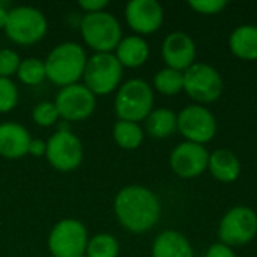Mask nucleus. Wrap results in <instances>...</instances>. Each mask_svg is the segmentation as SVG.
<instances>
[{
    "mask_svg": "<svg viewBox=\"0 0 257 257\" xmlns=\"http://www.w3.org/2000/svg\"><path fill=\"white\" fill-rule=\"evenodd\" d=\"M206 257H236L235 253L230 250V247L224 245V244H215L212 245L208 253H206Z\"/></svg>",
    "mask_w": 257,
    "mask_h": 257,
    "instance_id": "2f4dec72",
    "label": "nucleus"
},
{
    "mask_svg": "<svg viewBox=\"0 0 257 257\" xmlns=\"http://www.w3.org/2000/svg\"><path fill=\"white\" fill-rule=\"evenodd\" d=\"M223 89V78L211 65L194 63L184 71V90L197 102L206 104L217 101Z\"/></svg>",
    "mask_w": 257,
    "mask_h": 257,
    "instance_id": "1a4fd4ad",
    "label": "nucleus"
},
{
    "mask_svg": "<svg viewBox=\"0 0 257 257\" xmlns=\"http://www.w3.org/2000/svg\"><path fill=\"white\" fill-rule=\"evenodd\" d=\"M208 169L215 179L229 184L238 179L241 173V163L233 152L227 149H220L209 155Z\"/></svg>",
    "mask_w": 257,
    "mask_h": 257,
    "instance_id": "6ab92c4d",
    "label": "nucleus"
},
{
    "mask_svg": "<svg viewBox=\"0 0 257 257\" xmlns=\"http://www.w3.org/2000/svg\"><path fill=\"white\" fill-rule=\"evenodd\" d=\"M257 235L256 212L247 206H236L230 209L221 220L218 236L221 244L230 245H244L253 241Z\"/></svg>",
    "mask_w": 257,
    "mask_h": 257,
    "instance_id": "9b49d317",
    "label": "nucleus"
},
{
    "mask_svg": "<svg viewBox=\"0 0 257 257\" xmlns=\"http://www.w3.org/2000/svg\"><path fill=\"white\" fill-rule=\"evenodd\" d=\"M146 131L155 139H166L178 130V116L169 108H155L145 119Z\"/></svg>",
    "mask_w": 257,
    "mask_h": 257,
    "instance_id": "412c9836",
    "label": "nucleus"
},
{
    "mask_svg": "<svg viewBox=\"0 0 257 257\" xmlns=\"http://www.w3.org/2000/svg\"><path fill=\"white\" fill-rule=\"evenodd\" d=\"M113 209L120 226L131 233L151 230L158 223L161 212L158 197L142 185H128L119 190Z\"/></svg>",
    "mask_w": 257,
    "mask_h": 257,
    "instance_id": "f257e3e1",
    "label": "nucleus"
},
{
    "mask_svg": "<svg viewBox=\"0 0 257 257\" xmlns=\"http://www.w3.org/2000/svg\"><path fill=\"white\" fill-rule=\"evenodd\" d=\"M143 130L136 122L128 120H117L113 125V139L116 145L125 151H134L137 149L143 142Z\"/></svg>",
    "mask_w": 257,
    "mask_h": 257,
    "instance_id": "4be33fe9",
    "label": "nucleus"
},
{
    "mask_svg": "<svg viewBox=\"0 0 257 257\" xmlns=\"http://www.w3.org/2000/svg\"><path fill=\"white\" fill-rule=\"evenodd\" d=\"M154 110L152 87L142 78H133L119 86L114 98V111L119 120L139 123Z\"/></svg>",
    "mask_w": 257,
    "mask_h": 257,
    "instance_id": "20e7f679",
    "label": "nucleus"
},
{
    "mask_svg": "<svg viewBox=\"0 0 257 257\" xmlns=\"http://www.w3.org/2000/svg\"><path fill=\"white\" fill-rule=\"evenodd\" d=\"M47 78L59 86H71L83 78L87 63V54L84 48L72 41L56 45L44 60Z\"/></svg>",
    "mask_w": 257,
    "mask_h": 257,
    "instance_id": "f03ea898",
    "label": "nucleus"
},
{
    "mask_svg": "<svg viewBox=\"0 0 257 257\" xmlns=\"http://www.w3.org/2000/svg\"><path fill=\"white\" fill-rule=\"evenodd\" d=\"M152 257H193V248L182 233L166 230L155 238Z\"/></svg>",
    "mask_w": 257,
    "mask_h": 257,
    "instance_id": "a211bd4d",
    "label": "nucleus"
},
{
    "mask_svg": "<svg viewBox=\"0 0 257 257\" xmlns=\"http://www.w3.org/2000/svg\"><path fill=\"white\" fill-rule=\"evenodd\" d=\"M20 101L17 84L11 78H0V114L12 111Z\"/></svg>",
    "mask_w": 257,
    "mask_h": 257,
    "instance_id": "bb28decb",
    "label": "nucleus"
},
{
    "mask_svg": "<svg viewBox=\"0 0 257 257\" xmlns=\"http://www.w3.org/2000/svg\"><path fill=\"white\" fill-rule=\"evenodd\" d=\"M190 6L199 14L214 15V14L221 12L227 6V2L226 0H191Z\"/></svg>",
    "mask_w": 257,
    "mask_h": 257,
    "instance_id": "c85d7f7f",
    "label": "nucleus"
},
{
    "mask_svg": "<svg viewBox=\"0 0 257 257\" xmlns=\"http://www.w3.org/2000/svg\"><path fill=\"white\" fill-rule=\"evenodd\" d=\"M80 33L84 44L95 53H113L123 38L119 20L107 11L84 14Z\"/></svg>",
    "mask_w": 257,
    "mask_h": 257,
    "instance_id": "7ed1b4c3",
    "label": "nucleus"
},
{
    "mask_svg": "<svg viewBox=\"0 0 257 257\" xmlns=\"http://www.w3.org/2000/svg\"><path fill=\"white\" fill-rule=\"evenodd\" d=\"M125 20L139 35H151L161 27L164 11L157 0H131L125 8Z\"/></svg>",
    "mask_w": 257,
    "mask_h": 257,
    "instance_id": "4468645a",
    "label": "nucleus"
},
{
    "mask_svg": "<svg viewBox=\"0 0 257 257\" xmlns=\"http://www.w3.org/2000/svg\"><path fill=\"white\" fill-rule=\"evenodd\" d=\"M45 158L54 170L69 173L81 166L84 148L74 133L69 130H59L47 140Z\"/></svg>",
    "mask_w": 257,
    "mask_h": 257,
    "instance_id": "6e6552de",
    "label": "nucleus"
},
{
    "mask_svg": "<svg viewBox=\"0 0 257 257\" xmlns=\"http://www.w3.org/2000/svg\"><path fill=\"white\" fill-rule=\"evenodd\" d=\"M45 152H47V142L42 139H32L27 155L39 158V157H45Z\"/></svg>",
    "mask_w": 257,
    "mask_h": 257,
    "instance_id": "7c9ffc66",
    "label": "nucleus"
},
{
    "mask_svg": "<svg viewBox=\"0 0 257 257\" xmlns=\"http://www.w3.org/2000/svg\"><path fill=\"white\" fill-rule=\"evenodd\" d=\"M163 59L167 68L176 71H187L196 60V44L190 35L184 32H173L166 36L161 47Z\"/></svg>",
    "mask_w": 257,
    "mask_h": 257,
    "instance_id": "2eb2a0df",
    "label": "nucleus"
},
{
    "mask_svg": "<svg viewBox=\"0 0 257 257\" xmlns=\"http://www.w3.org/2000/svg\"><path fill=\"white\" fill-rule=\"evenodd\" d=\"M154 86L163 95H176L184 89V72L172 68H164L157 72L154 78Z\"/></svg>",
    "mask_w": 257,
    "mask_h": 257,
    "instance_id": "393cba45",
    "label": "nucleus"
},
{
    "mask_svg": "<svg viewBox=\"0 0 257 257\" xmlns=\"http://www.w3.org/2000/svg\"><path fill=\"white\" fill-rule=\"evenodd\" d=\"M32 119L36 125L42 128H48L57 123L60 119L59 111L54 105V102L50 101H41L32 108Z\"/></svg>",
    "mask_w": 257,
    "mask_h": 257,
    "instance_id": "a878e982",
    "label": "nucleus"
},
{
    "mask_svg": "<svg viewBox=\"0 0 257 257\" xmlns=\"http://www.w3.org/2000/svg\"><path fill=\"white\" fill-rule=\"evenodd\" d=\"M8 17H9V9L0 3V30H5L6 23H8Z\"/></svg>",
    "mask_w": 257,
    "mask_h": 257,
    "instance_id": "473e14b6",
    "label": "nucleus"
},
{
    "mask_svg": "<svg viewBox=\"0 0 257 257\" xmlns=\"http://www.w3.org/2000/svg\"><path fill=\"white\" fill-rule=\"evenodd\" d=\"M114 56L117 57V60L120 62L122 66L139 68L149 57V45L139 35L125 36L116 47Z\"/></svg>",
    "mask_w": 257,
    "mask_h": 257,
    "instance_id": "f3484780",
    "label": "nucleus"
},
{
    "mask_svg": "<svg viewBox=\"0 0 257 257\" xmlns=\"http://www.w3.org/2000/svg\"><path fill=\"white\" fill-rule=\"evenodd\" d=\"M232 53L244 60L257 59V27L256 26H241L232 35L229 41Z\"/></svg>",
    "mask_w": 257,
    "mask_h": 257,
    "instance_id": "aec40b11",
    "label": "nucleus"
},
{
    "mask_svg": "<svg viewBox=\"0 0 257 257\" xmlns=\"http://www.w3.org/2000/svg\"><path fill=\"white\" fill-rule=\"evenodd\" d=\"M120 245L110 233H98L89 238L86 256L87 257H117Z\"/></svg>",
    "mask_w": 257,
    "mask_h": 257,
    "instance_id": "5701e85b",
    "label": "nucleus"
},
{
    "mask_svg": "<svg viewBox=\"0 0 257 257\" xmlns=\"http://www.w3.org/2000/svg\"><path fill=\"white\" fill-rule=\"evenodd\" d=\"M32 136L29 130L18 122L0 123V157L6 160H20L29 154Z\"/></svg>",
    "mask_w": 257,
    "mask_h": 257,
    "instance_id": "dca6fc26",
    "label": "nucleus"
},
{
    "mask_svg": "<svg viewBox=\"0 0 257 257\" xmlns=\"http://www.w3.org/2000/svg\"><path fill=\"white\" fill-rule=\"evenodd\" d=\"M89 235L86 226L75 218L57 221L48 235V250L51 257H83L86 254Z\"/></svg>",
    "mask_w": 257,
    "mask_h": 257,
    "instance_id": "0eeeda50",
    "label": "nucleus"
},
{
    "mask_svg": "<svg viewBox=\"0 0 257 257\" xmlns=\"http://www.w3.org/2000/svg\"><path fill=\"white\" fill-rule=\"evenodd\" d=\"M53 102L60 119L68 122L86 120L96 108V96L83 83L60 87Z\"/></svg>",
    "mask_w": 257,
    "mask_h": 257,
    "instance_id": "9d476101",
    "label": "nucleus"
},
{
    "mask_svg": "<svg viewBox=\"0 0 257 257\" xmlns=\"http://www.w3.org/2000/svg\"><path fill=\"white\" fill-rule=\"evenodd\" d=\"M209 154L197 143L178 145L170 155V167L181 178H196L208 169Z\"/></svg>",
    "mask_w": 257,
    "mask_h": 257,
    "instance_id": "ddd939ff",
    "label": "nucleus"
},
{
    "mask_svg": "<svg viewBox=\"0 0 257 257\" xmlns=\"http://www.w3.org/2000/svg\"><path fill=\"white\" fill-rule=\"evenodd\" d=\"M122 75L123 66L114 53H95L87 57L83 74V84L95 96H102L119 89Z\"/></svg>",
    "mask_w": 257,
    "mask_h": 257,
    "instance_id": "423d86ee",
    "label": "nucleus"
},
{
    "mask_svg": "<svg viewBox=\"0 0 257 257\" xmlns=\"http://www.w3.org/2000/svg\"><path fill=\"white\" fill-rule=\"evenodd\" d=\"M21 57L12 48H0V78H11L17 75Z\"/></svg>",
    "mask_w": 257,
    "mask_h": 257,
    "instance_id": "cd10ccee",
    "label": "nucleus"
},
{
    "mask_svg": "<svg viewBox=\"0 0 257 257\" xmlns=\"http://www.w3.org/2000/svg\"><path fill=\"white\" fill-rule=\"evenodd\" d=\"M17 77L21 83L27 86H36L41 84L45 78V63L44 60L38 57H26L21 59L20 68L17 71Z\"/></svg>",
    "mask_w": 257,
    "mask_h": 257,
    "instance_id": "b1692460",
    "label": "nucleus"
},
{
    "mask_svg": "<svg viewBox=\"0 0 257 257\" xmlns=\"http://www.w3.org/2000/svg\"><path fill=\"white\" fill-rule=\"evenodd\" d=\"M178 130L191 143H206L217 133L214 114L202 105H188L178 114Z\"/></svg>",
    "mask_w": 257,
    "mask_h": 257,
    "instance_id": "f8f14e48",
    "label": "nucleus"
},
{
    "mask_svg": "<svg viewBox=\"0 0 257 257\" xmlns=\"http://www.w3.org/2000/svg\"><path fill=\"white\" fill-rule=\"evenodd\" d=\"M48 30L45 14L35 6H15L9 9L5 33L18 45H33L44 39Z\"/></svg>",
    "mask_w": 257,
    "mask_h": 257,
    "instance_id": "39448f33",
    "label": "nucleus"
},
{
    "mask_svg": "<svg viewBox=\"0 0 257 257\" xmlns=\"http://www.w3.org/2000/svg\"><path fill=\"white\" fill-rule=\"evenodd\" d=\"M78 6L86 12V14H92V12H101L105 11V8L108 6L107 0H80Z\"/></svg>",
    "mask_w": 257,
    "mask_h": 257,
    "instance_id": "c756f323",
    "label": "nucleus"
}]
</instances>
